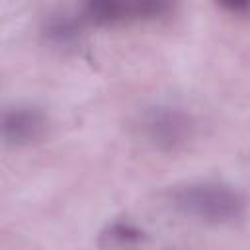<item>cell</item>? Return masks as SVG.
Masks as SVG:
<instances>
[{"label": "cell", "mask_w": 250, "mask_h": 250, "mask_svg": "<svg viewBox=\"0 0 250 250\" xmlns=\"http://www.w3.org/2000/svg\"><path fill=\"white\" fill-rule=\"evenodd\" d=\"M229 12H246L250 8V0H217Z\"/></svg>", "instance_id": "6"}, {"label": "cell", "mask_w": 250, "mask_h": 250, "mask_svg": "<svg viewBox=\"0 0 250 250\" xmlns=\"http://www.w3.org/2000/svg\"><path fill=\"white\" fill-rule=\"evenodd\" d=\"M141 135L160 150H176L193 137L191 117L172 105H158L141 117Z\"/></svg>", "instance_id": "2"}, {"label": "cell", "mask_w": 250, "mask_h": 250, "mask_svg": "<svg viewBox=\"0 0 250 250\" xmlns=\"http://www.w3.org/2000/svg\"><path fill=\"white\" fill-rule=\"evenodd\" d=\"M47 133V117L31 105H16L4 113L2 139L8 146H25L37 143Z\"/></svg>", "instance_id": "4"}, {"label": "cell", "mask_w": 250, "mask_h": 250, "mask_svg": "<svg viewBox=\"0 0 250 250\" xmlns=\"http://www.w3.org/2000/svg\"><path fill=\"white\" fill-rule=\"evenodd\" d=\"M170 0H84V14L96 25L150 20L164 14Z\"/></svg>", "instance_id": "3"}, {"label": "cell", "mask_w": 250, "mask_h": 250, "mask_svg": "<svg viewBox=\"0 0 250 250\" xmlns=\"http://www.w3.org/2000/svg\"><path fill=\"white\" fill-rule=\"evenodd\" d=\"M143 240V232L129 223H113L104 232V244L109 246H133Z\"/></svg>", "instance_id": "5"}, {"label": "cell", "mask_w": 250, "mask_h": 250, "mask_svg": "<svg viewBox=\"0 0 250 250\" xmlns=\"http://www.w3.org/2000/svg\"><path fill=\"white\" fill-rule=\"evenodd\" d=\"M172 201L186 217L211 225L238 221L246 211L244 195L221 182H193L182 186L174 191Z\"/></svg>", "instance_id": "1"}]
</instances>
